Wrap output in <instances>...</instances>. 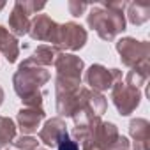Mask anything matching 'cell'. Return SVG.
Segmentation results:
<instances>
[{
	"instance_id": "cell-3",
	"label": "cell",
	"mask_w": 150,
	"mask_h": 150,
	"mask_svg": "<svg viewBox=\"0 0 150 150\" xmlns=\"http://www.w3.org/2000/svg\"><path fill=\"white\" fill-rule=\"evenodd\" d=\"M106 110H108V99L103 94L94 92L87 87H81L80 94H78V108L72 113L71 118H72L74 125H85L92 118L103 117L106 113Z\"/></svg>"
},
{
	"instance_id": "cell-15",
	"label": "cell",
	"mask_w": 150,
	"mask_h": 150,
	"mask_svg": "<svg viewBox=\"0 0 150 150\" xmlns=\"http://www.w3.org/2000/svg\"><path fill=\"white\" fill-rule=\"evenodd\" d=\"M150 78V62H143L136 67H132L127 74H125V85L134 87V88H141L148 83Z\"/></svg>"
},
{
	"instance_id": "cell-19",
	"label": "cell",
	"mask_w": 150,
	"mask_h": 150,
	"mask_svg": "<svg viewBox=\"0 0 150 150\" xmlns=\"http://www.w3.org/2000/svg\"><path fill=\"white\" fill-rule=\"evenodd\" d=\"M13 146L18 150H35V148H39V141H37V138H34L30 134H21L13 139Z\"/></svg>"
},
{
	"instance_id": "cell-26",
	"label": "cell",
	"mask_w": 150,
	"mask_h": 150,
	"mask_svg": "<svg viewBox=\"0 0 150 150\" xmlns=\"http://www.w3.org/2000/svg\"><path fill=\"white\" fill-rule=\"evenodd\" d=\"M4 150H9V148H4Z\"/></svg>"
},
{
	"instance_id": "cell-13",
	"label": "cell",
	"mask_w": 150,
	"mask_h": 150,
	"mask_svg": "<svg viewBox=\"0 0 150 150\" xmlns=\"http://www.w3.org/2000/svg\"><path fill=\"white\" fill-rule=\"evenodd\" d=\"M129 134L134 150H150V122L146 118H132L129 122Z\"/></svg>"
},
{
	"instance_id": "cell-20",
	"label": "cell",
	"mask_w": 150,
	"mask_h": 150,
	"mask_svg": "<svg viewBox=\"0 0 150 150\" xmlns=\"http://www.w3.org/2000/svg\"><path fill=\"white\" fill-rule=\"evenodd\" d=\"M88 7H90V4H87V2H80V0H69V2H67L69 14L74 16V18L83 16V14L88 11Z\"/></svg>"
},
{
	"instance_id": "cell-21",
	"label": "cell",
	"mask_w": 150,
	"mask_h": 150,
	"mask_svg": "<svg viewBox=\"0 0 150 150\" xmlns=\"http://www.w3.org/2000/svg\"><path fill=\"white\" fill-rule=\"evenodd\" d=\"M55 148H57V150H80V145L69 136V132H65V134L58 139V143H57Z\"/></svg>"
},
{
	"instance_id": "cell-18",
	"label": "cell",
	"mask_w": 150,
	"mask_h": 150,
	"mask_svg": "<svg viewBox=\"0 0 150 150\" xmlns=\"http://www.w3.org/2000/svg\"><path fill=\"white\" fill-rule=\"evenodd\" d=\"M16 129L18 127L13 118L0 115V150L7 148L13 143V139L16 138Z\"/></svg>"
},
{
	"instance_id": "cell-4",
	"label": "cell",
	"mask_w": 150,
	"mask_h": 150,
	"mask_svg": "<svg viewBox=\"0 0 150 150\" xmlns=\"http://www.w3.org/2000/svg\"><path fill=\"white\" fill-rule=\"evenodd\" d=\"M117 53L120 55L122 65L132 69L143 62H148L150 58V42L139 41L136 37H122L115 44Z\"/></svg>"
},
{
	"instance_id": "cell-9",
	"label": "cell",
	"mask_w": 150,
	"mask_h": 150,
	"mask_svg": "<svg viewBox=\"0 0 150 150\" xmlns=\"http://www.w3.org/2000/svg\"><path fill=\"white\" fill-rule=\"evenodd\" d=\"M53 67L57 69V76H65V78H74L81 80L83 71H85V62L83 58L76 57L74 53H65L60 51L53 62Z\"/></svg>"
},
{
	"instance_id": "cell-10",
	"label": "cell",
	"mask_w": 150,
	"mask_h": 150,
	"mask_svg": "<svg viewBox=\"0 0 150 150\" xmlns=\"http://www.w3.org/2000/svg\"><path fill=\"white\" fill-rule=\"evenodd\" d=\"M46 118L44 108H28L23 106L16 115V127L21 131V134H32L37 132L41 127V122Z\"/></svg>"
},
{
	"instance_id": "cell-17",
	"label": "cell",
	"mask_w": 150,
	"mask_h": 150,
	"mask_svg": "<svg viewBox=\"0 0 150 150\" xmlns=\"http://www.w3.org/2000/svg\"><path fill=\"white\" fill-rule=\"evenodd\" d=\"M127 20L134 27H141L150 20V6L139 4V2H129L127 4Z\"/></svg>"
},
{
	"instance_id": "cell-2",
	"label": "cell",
	"mask_w": 150,
	"mask_h": 150,
	"mask_svg": "<svg viewBox=\"0 0 150 150\" xmlns=\"http://www.w3.org/2000/svg\"><path fill=\"white\" fill-rule=\"evenodd\" d=\"M87 25L88 28L96 30V34L103 41H115L117 35H120L125 30V13L113 11L99 4H90L87 13Z\"/></svg>"
},
{
	"instance_id": "cell-11",
	"label": "cell",
	"mask_w": 150,
	"mask_h": 150,
	"mask_svg": "<svg viewBox=\"0 0 150 150\" xmlns=\"http://www.w3.org/2000/svg\"><path fill=\"white\" fill-rule=\"evenodd\" d=\"M65 132H69L67 125H65V120L60 118V117H53V118H48L44 122V125L39 129V141H42L46 146L55 148L58 139Z\"/></svg>"
},
{
	"instance_id": "cell-23",
	"label": "cell",
	"mask_w": 150,
	"mask_h": 150,
	"mask_svg": "<svg viewBox=\"0 0 150 150\" xmlns=\"http://www.w3.org/2000/svg\"><path fill=\"white\" fill-rule=\"evenodd\" d=\"M4 99H6V92H4V88L0 87V106L4 104Z\"/></svg>"
},
{
	"instance_id": "cell-5",
	"label": "cell",
	"mask_w": 150,
	"mask_h": 150,
	"mask_svg": "<svg viewBox=\"0 0 150 150\" xmlns=\"http://www.w3.org/2000/svg\"><path fill=\"white\" fill-rule=\"evenodd\" d=\"M83 80L87 83V88L103 94L111 90L115 83L122 81V71L117 67L108 69L103 64H92L88 69L83 71Z\"/></svg>"
},
{
	"instance_id": "cell-12",
	"label": "cell",
	"mask_w": 150,
	"mask_h": 150,
	"mask_svg": "<svg viewBox=\"0 0 150 150\" xmlns=\"http://www.w3.org/2000/svg\"><path fill=\"white\" fill-rule=\"evenodd\" d=\"M30 14L27 13V9L23 7V2L18 0L14 2L13 9H11V14H9V32L18 39V37H23L28 34V28H30Z\"/></svg>"
},
{
	"instance_id": "cell-14",
	"label": "cell",
	"mask_w": 150,
	"mask_h": 150,
	"mask_svg": "<svg viewBox=\"0 0 150 150\" xmlns=\"http://www.w3.org/2000/svg\"><path fill=\"white\" fill-rule=\"evenodd\" d=\"M20 41L9 32V28H6L4 25H0V53L6 57V60L9 64H14L20 57Z\"/></svg>"
},
{
	"instance_id": "cell-8",
	"label": "cell",
	"mask_w": 150,
	"mask_h": 150,
	"mask_svg": "<svg viewBox=\"0 0 150 150\" xmlns=\"http://www.w3.org/2000/svg\"><path fill=\"white\" fill-rule=\"evenodd\" d=\"M58 25L55 20H51L48 14L41 13V14H35L32 20H30V28H28V35L32 41H37V42H48L50 46L55 44V39H57V32H58Z\"/></svg>"
},
{
	"instance_id": "cell-7",
	"label": "cell",
	"mask_w": 150,
	"mask_h": 150,
	"mask_svg": "<svg viewBox=\"0 0 150 150\" xmlns=\"http://www.w3.org/2000/svg\"><path fill=\"white\" fill-rule=\"evenodd\" d=\"M110 99L113 106L117 108L120 117H129L136 111V108L141 103V90L125 85L124 81H118L110 90Z\"/></svg>"
},
{
	"instance_id": "cell-22",
	"label": "cell",
	"mask_w": 150,
	"mask_h": 150,
	"mask_svg": "<svg viewBox=\"0 0 150 150\" xmlns=\"http://www.w3.org/2000/svg\"><path fill=\"white\" fill-rule=\"evenodd\" d=\"M129 148H131L129 139H127L125 136H122V134H120V136L117 138V141L111 145V148H110V150H129Z\"/></svg>"
},
{
	"instance_id": "cell-6",
	"label": "cell",
	"mask_w": 150,
	"mask_h": 150,
	"mask_svg": "<svg viewBox=\"0 0 150 150\" xmlns=\"http://www.w3.org/2000/svg\"><path fill=\"white\" fill-rule=\"evenodd\" d=\"M88 41V32L76 21H67L58 25L57 39H55V48L58 51H80Z\"/></svg>"
},
{
	"instance_id": "cell-16",
	"label": "cell",
	"mask_w": 150,
	"mask_h": 150,
	"mask_svg": "<svg viewBox=\"0 0 150 150\" xmlns=\"http://www.w3.org/2000/svg\"><path fill=\"white\" fill-rule=\"evenodd\" d=\"M60 51L55 48V46H50V44H41V46H37L34 51H32V55L30 57H27V58H30L34 64H37V65H41V67H50V65H53V62H55V58H57V55H58Z\"/></svg>"
},
{
	"instance_id": "cell-24",
	"label": "cell",
	"mask_w": 150,
	"mask_h": 150,
	"mask_svg": "<svg viewBox=\"0 0 150 150\" xmlns=\"http://www.w3.org/2000/svg\"><path fill=\"white\" fill-rule=\"evenodd\" d=\"M4 7H6V2H0V11H2Z\"/></svg>"
},
{
	"instance_id": "cell-25",
	"label": "cell",
	"mask_w": 150,
	"mask_h": 150,
	"mask_svg": "<svg viewBox=\"0 0 150 150\" xmlns=\"http://www.w3.org/2000/svg\"><path fill=\"white\" fill-rule=\"evenodd\" d=\"M35 150H48V148H35Z\"/></svg>"
},
{
	"instance_id": "cell-1",
	"label": "cell",
	"mask_w": 150,
	"mask_h": 150,
	"mask_svg": "<svg viewBox=\"0 0 150 150\" xmlns=\"http://www.w3.org/2000/svg\"><path fill=\"white\" fill-rule=\"evenodd\" d=\"M51 80V72L46 67L34 64L30 58H25L16 72L13 74V88L16 96L21 99L23 106L28 108H42L44 92L42 87Z\"/></svg>"
}]
</instances>
